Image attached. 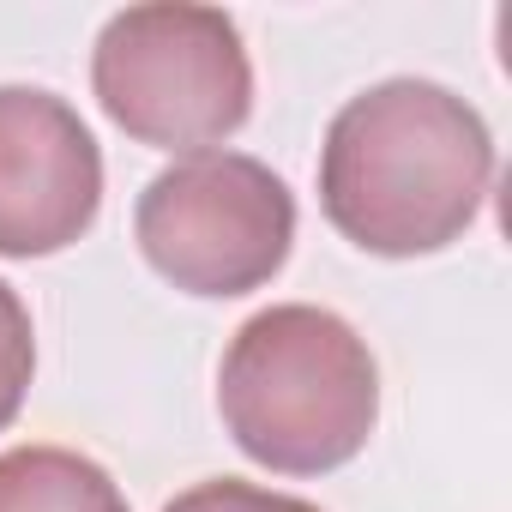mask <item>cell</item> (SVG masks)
Masks as SVG:
<instances>
[{
	"label": "cell",
	"instance_id": "cell-5",
	"mask_svg": "<svg viewBox=\"0 0 512 512\" xmlns=\"http://www.w3.org/2000/svg\"><path fill=\"white\" fill-rule=\"evenodd\" d=\"M103 205V151L79 109L37 85H0V260L73 247Z\"/></svg>",
	"mask_w": 512,
	"mask_h": 512
},
{
	"label": "cell",
	"instance_id": "cell-2",
	"mask_svg": "<svg viewBox=\"0 0 512 512\" xmlns=\"http://www.w3.org/2000/svg\"><path fill=\"white\" fill-rule=\"evenodd\" d=\"M217 410L253 464L278 476H326L368 446L380 422V368L344 314L278 302L229 338Z\"/></svg>",
	"mask_w": 512,
	"mask_h": 512
},
{
	"label": "cell",
	"instance_id": "cell-1",
	"mask_svg": "<svg viewBox=\"0 0 512 512\" xmlns=\"http://www.w3.org/2000/svg\"><path fill=\"white\" fill-rule=\"evenodd\" d=\"M494 181L488 121L434 79H386L350 97L320 145L326 223L380 260L452 247Z\"/></svg>",
	"mask_w": 512,
	"mask_h": 512
},
{
	"label": "cell",
	"instance_id": "cell-3",
	"mask_svg": "<svg viewBox=\"0 0 512 512\" xmlns=\"http://www.w3.org/2000/svg\"><path fill=\"white\" fill-rule=\"evenodd\" d=\"M91 91L127 139L157 151H211L253 115V61L229 13L157 0L103 25Z\"/></svg>",
	"mask_w": 512,
	"mask_h": 512
},
{
	"label": "cell",
	"instance_id": "cell-7",
	"mask_svg": "<svg viewBox=\"0 0 512 512\" xmlns=\"http://www.w3.org/2000/svg\"><path fill=\"white\" fill-rule=\"evenodd\" d=\"M37 374V332H31V308L25 296L0 278V428H13V416L25 410Z\"/></svg>",
	"mask_w": 512,
	"mask_h": 512
},
{
	"label": "cell",
	"instance_id": "cell-4",
	"mask_svg": "<svg viewBox=\"0 0 512 512\" xmlns=\"http://www.w3.org/2000/svg\"><path fill=\"white\" fill-rule=\"evenodd\" d=\"M133 241L163 284L229 302L284 272L296 241V193L260 157L193 151L145 181Z\"/></svg>",
	"mask_w": 512,
	"mask_h": 512
},
{
	"label": "cell",
	"instance_id": "cell-8",
	"mask_svg": "<svg viewBox=\"0 0 512 512\" xmlns=\"http://www.w3.org/2000/svg\"><path fill=\"white\" fill-rule=\"evenodd\" d=\"M163 512H320V506H314V500H302V494L260 488V482L211 476V482H193L187 494H175Z\"/></svg>",
	"mask_w": 512,
	"mask_h": 512
},
{
	"label": "cell",
	"instance_id": "cell-6",
	"mask_svg": "<svg viewBox=\"0 0 512 512\" xmlns=\"http://www.w3.org/2000/svg\"><path fill=\"white\" fill-rule=\"evenodd\" d=\"M0 512H127L115 476L67 446L0 452Z\"/></svg>",
	"mask_w": 512,
	"mask_h": 512
}]
</instances>
